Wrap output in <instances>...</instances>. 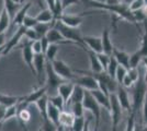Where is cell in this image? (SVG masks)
I'll return each mask as SVG.
<instances>
[{
	"mask_svg": "<svg viewBox=\"0 0 147 131\" xmlns=\"http://www.w3.org/2000/svg\"><path fill=\"white\" fill-rule=\"evenodd\" d=\"M7 108H8V107L0 104V124H3V122H5V116H6Z\"/></svg>",
	"mask_w": 147,
	"mask_h": 131,
	"instance_id": "49",
	"label": "cell"
},
{
	"mask_svg": "<svg viewBox=\"0 0 147 131\" xmlns=\"http://www.w3.org/2000/svg\"><path fill=\"white\" fill-rule=\"evenodd\" d=\"M68 107H70V112H73V115L75 117H85V107L82 102H77V103H73L70 104Z\"/></svg>",
	"mask_w": 147,
	"mask_h": 131,
	"instance_id": "33",
	"label": "cell"
},
{
	"mask_svg": "<svg viewBox=\"0 0 147 131\" xmlns=\"http://www.w3.org/2000/svg\"><path fill=\"white\" fill-rule=\"evenodd\" d=\"M37 131H43V130H42V128H40V129H38Z\"/></svg>",
	"mask_w": 147,
	"mask_h": 131,
	"instance_id": "58",
	"label": "cell"
},
{
	"mask_svg": "<svg viewBox=\"0 0 147 131\" xmlns=\"http://www.w3.org/2000/svg\"><path fill=\"white\" fill-rule=\"evenodd\" d=\"M44 95H47V87L45 86V85H42V86H40L36 90H34L33 92H31L29 95H25L24 102L28 105L35 104L40 98L43 97Z\"/></svg>",
	"mask_w": 147,
	"mask_h": 131,
	"instance_id": "19",
	"label": "cell"
},
{
	"mask_svg": "<svg viewBox=\"0 0 147 131\" xmlns=\"http://www.w3.org/2000/svg\"><path fill=\"white\" fill-rule=\"evenodd\" d=\"M84 96H85V88H82L79 85H75V88H74V92L70 96V100L68 102L67 107L73 104V103H77V102H82L84 100Z\"/></svg>",
	"mask_w": 147,
	"mask_h": 131,
	"instance_id": "29",
	"label": "cell"
},
{
	"mask_svg": "<svg viewBox=\"0 0 147 131\" xmlns=\"http://www.w3.org/2000/svg\"><path fill=\"white\" fill-rule=\"evenodd\" d=\"M144 6H145V1H144V0H134L132 3L129 5V9L132 12H134V11H137V10L143 9Z\"/></svg>",
	"mask_w": 147,
	"mask_h": 131,
	"instance_id": "42",
	"label": "cell"
},
{
	"mask_svg": "<svg viewBox=\"0 0 147 131\" xmlns=\"http://www.w3.org/2000/svg\"><path fill=\"white\" fill-rule=\"evenodd\" d=\"M28 104L24 102V100H21L18 104V114H17V119H18L19 124L21 126L22 130L28 131L26 128V124L30 121L31 119V112L28 109Z\"/></svg>",
	"mask_w": 147,
	"mask_h": 131,
	"instance_id": "10",
	"label": "cell"
},
{
	"mask_svg": "<svg viewBox=\"0 0 147 131\" xmlns=\"http://www.w3.org/2000/svg\"><path fill=\"white\" fill-rule=\"evenodd\" d=\"M74 88H75V84H74L73 82L66 81L64 82L63 84H61L59 87H58V90H57V93L59 94L61 97H63V100H65L66 107H67L68 102L70 100V96H71V94L74 92Z\"/></svg>",
	"mask_w": 147,
	"mask_h": 131,
	"instance_id": "20",
	"label": "cell"
},
{
	"mask_svg": "<svg viewBox=\"0 0 147 131\" xmlns=\"http://www.w3.org/2000/svg\"><path fill=\"white\" fill-rule=\"evenodd\" d=\"M127 74V69L122 67V66H119V68L117 70V73H115V80L119 84H122V81L124 79V76Z\"/></svg>",
	"mask_w": 147,
	"mask_h": 131,
	"instance_id": "40",
	"label": "cell"
},
{
	"mask_svg": "<svg viewBox=\"0 0 147 131\" xmlns=\"http://www.w3.org/2000/svg\"><path fill=\"white\" fill-rule=\"evenodd\" d=\"M145 1V5H147V0H144Z\"/></svg>",
	"mask_w": 147,
	"mask_h": 131,
	"instance_id": "59",
	"label": "cell"
},
{
	"mask_svg": "<svg viewBox=\"0 0 147 131\" xmlns=\"http://www.w3.org/2000/svg\"><path fill=\"white\" fill-rule=\"evenodd\" d=\"M53 69L57 74L61 76V79H64L65 81H73L74 79L77 76V74L74 73V71L70 69V67L68 66L65 61H63L61 59H55L52 63Z\"/></svg>",
	"mask_w": 147,
	"mask_h": 131,
	"instance_id": "8",
	"label": "cell"
},
{
	"mask_svg": "<svg viewBox=\"0 0 147 131\" xmlns=\"http://www.w3.org/2000/svg\"><path fill=\"white\" fill-rule=\"evenodd\" d=\"M74 120H75V116L71 112H68L66 109L61 112V115H59V125L67 129H70L74 124Z\"/></svg>",
	"mask_w": 147,
	"mask_h": 131,
	"instance_id": "25",
	"label": "cell"
},
{
	"mask_svg": "<svg viewBox=\"0 0 147 131\" xmlns=\"http://www.w3.org/2000/svg\"><path fill=\"white\" fill-rule=\"evenodd\" d=\"M112 56L117 59V61L119 63L120 66H122L124 68H126L127 70L129 69V57L131 55H129L127 53L123 51V50H120L114 47L113 49V53H112Z\"/></svg>",
	"mask_w": 147,
	"mask_h": 131,
	"instance_id": "22",
	"label": "cell"
},
{
	"mask_svg": "<svg viewBox=\"0 0 147 131\" xmlns=\"http://www.w3.org/2000/svg\"><path fill=\"white\" fill-rule=\"evenodd\" d=\"M82 104L85 107V110L90 112L92 118L94 120V130L93 131H98L100 127V121H101V106L94 100L92 94L86 90H85V96L82 100Z\"/></svg>",
	"mask_w": 147,
	"mask_h": 131,
	"instance_id": "2",
	"label": "cell"
},
{
	"mask_svg": "<svg viewBox=\"0 0 147 131\" xmlns=\"http://www.w3.org/2000/svg\"><path fill=\"white\" fill-rule=\"evenodd\" d=\"M11 17L5 8L0 11V33H7V30L11 27Z\"/></svg>",
	"mask_w": 147,
	"mask_h": 131,
	"instance_id": "23",
	"label": "cell"
},
{
	"mask_svg": "<svg viewBox=\"0 0 147 131\" xmlns=\"http://www.w3.org/2000/svg\"><path fill=\"white\" fill-rule=\"evenodd\" d=\"M22 56H23V60L25 61L28 68L30 69L31 73L36 78V72L34 69V53L32 50V42L25 38L24 44L22 46Z\"/></svg>",
	"mask_w": 147,
	"mask_h": 131,
	"instance_id": "9",
	"label": "cell"
},
{
	"mask_svg": "<svg viewBox=\"0 0 147 131\" xmlns=\"http://www.w3.org/2000/svg\"><path fill=\"white\" fill-rule=\"evenodd\" d=\"M135 83L133 82V80L131 79L129 76V74H126L125 76H124V79H123V81H122V86H124L125 88H129V87H132L133 85H134Z\"/></svg>",
	"mask_w": 147,
	"mask_h": 131,
	"instance_id": "48",
	"label": "cell"
},
{
	"mask_svg": "<svg viewBox=\"0 0 147 131\" xmlns=\"http://www.w3.org/2000/svg\"><path fill=\"white\" fill-rule=\"evenodd\" d=\"M84 43L86 45V49H90L94 51L96 54L103 53L102 50V42L101 37H96V36H84Z\"/></svg>",
	"mask_w": 147,
	"mask_h": 131,
	"instance_id": "16",
	"label": "cell"
},
{
	"mask_svg": "<svg viewBox=\"0 0 147 131\" xmlns=\"http://www.w3.org/2000/svg\"><path fill=\"white\" fill-rule=\"evenodd\" d=\"M7 43L6 33H0V47H3Z\"/></svg>",
	"mask_w": 147,
	"mask_h": 131,
	"instance_id": "50",
	"label": "cell"
},
{
	"mask_svg": "<svg viewBox=\"0 0 147 131\" xmlns=\"http://www.w3.org/2000/svg\"><path fill=\"white\" fill-rule=\"evenodd\" d=\"M25 30H26V27H24L23 25L20 26V27H18V30H17L16 33L13 34L12 37L10 38L9 41H7L6 45H5V48H3V56H5V55H8V54H9V53H10L17 45H18L19 42L24 37Z\"/></svg>",
	"mask_w": 147,
	"mask_h": 131,
	"instance_id": "12",
	"label": "cell"
},
{
	"mask_svg": "<svg viewBox=\"0 0 147 131\" xmlns=\"http://www.w3.org/2000/svg\"><path fill=\"white\" fill-rule=\"evenodd\" d=\"M24 37L26 38V39L31 41V42H34V41H36V39H40L36 31H35L34 29H26V30H25Z\"/></svg>",
	"mask_w": 147,
	"mask_h": 131,
	"instance_id": "43",
	"label": "cell"
},
{
	"mask_svg": "<svg viewBox=\"0 0 147 131\" xmlns=\"http://www.w3.org/2000/svg\"><path fill=\"white\" fill-rule=\"evenodd\" d=\"M115 94H117V100L120 102L123 110H126L129 114L132 112V102L129 100V96L126 92V90H125V87L122 86L121 84H119Z\"/></svg>",
	"mask_w": 147,
	"mask_h": 131,
	"instance_id": "13",
	"label": "cell"
},
{
	"mask_svg": "<svg viewBox=\"0 0 147 131\" xmlns=\"http://www.w3.org/2000/svg\"><path fill=\"white\" fill-rule=\"evenodd\" d=\"M2 125H3V124H0V131H1V129H2Z\"/></svg>",
	"mask_w": 147,
	"mask_h": 131,
	"instance_id": "57",
	"label": "cell"
},
{
	"mask_svg": "<svg viewBox=\"0 0 147 131\" xmlns=\"http://www.w3.org/2000/svg\"><path fill=\"white\" fill-rule=\"evenodd\" d=\"M142 109H143V120H144V124L147 127V93L145 95V98L143 102V105H142Z\"/></svg>",
	"mask_w": 147,
	"mask_h": 131,
	"instance_id": "47",
	"label": "cell"
},
{
	"mask_svg": "<svg viewBox=\"0 0 147 131\" xmlns=\"http://www.w3.org/2000/svg\"><path fill=\"white\" fill-rule=\"evenodd\" d=\"M46 66V58L44 54H34V69L36 72L37 82L42 86V74Z\"/></svg>",
	"mask_w": 147,
	"mask_h": 131,
	"instance_id": "14",
	"label": "cell"
},
{
	"mask_svg": "<svg viewBox=\"0 0 147 131\" xmlns=\"http://www.w3.org/2000/svg\"><path fill=\"white\" fill-rule=\"evenodd\" d=\"M138 51L143 57H147V20L144 22V34L142 37L141 47L138 48Z\"/></svg>",
	"mask_w": 147,
	"mask_h": 131,
	"instance_id": "34",
	"label": "cell"
},
{
	"mask_svg": "<svg viewBox=\"0 0 147 131\" xmlns=\"http://www.w3.org/2000/svg\"><path fill=\"white\" fill-rule=\"evenodd\" d=\"M133 131H147V127L146 126H145V127H143V128H136V127H135Z\"/></svg>",
	"mask_w": 147,
	"mask_h": 131,
	"instance_id": "52",
	"label": "cell"
},
{
	"mask_svg": "<svg viewBox=\"0 0 147 131\" xmlns=\"http://www.w3.org/2000/svg\"><path fill=\"white\" fill-rule=\"evenodd\" d=\"M17 114H18V104L17 105H13L7 108L6 116H5V122L7 120H10L12 118H17Z\"/></svg>",
	"mask_w": 147,
	"mask_h": 131,
	"instance_id": "38",
	"label": "cell"
},
{
	"mask_svg": "<svg viewBox=\"0 0 147 131\" xmlns=\"http://www.w3.org/2000/svg\"><path fill=\"white\" fill-rule=\"evenodd\" d=\"M32 50L34 54H44L41 39H36V41L32 42Z\"/></svg>",
	"mask_w": 147,
	"mask_h": 131,
	"instance_id": "45",
	"label": "cell"
},
{
	"mask_svg": "<svg viewBox=\"0 0 147 131\" xmlns=\"http://www.w3.org/2000/svg\"><path fill=\"white\" fill-rule=\"evenodd\" d=\"M69 131H71V130H70V129H69Z\"/></svg>",
	"mask_w": 147,
	"mask_h": 131,
	"instance_id": "60",
	"label": "cell"
},
{
	"mask_svg": "<svg viewBox=\"0 0 147 131\" xmlns=\"http://www.w3.org/2000/svg\"><path fill=\"white\" fill-rule=\"evenodd\" d=\"M24 100V96H11V95H3L0 94V104L6 107H10L19 104L21 100Z\"/></svg>",
	"mask_w": 147,
	"mask_h": 131,
	"instance_id": "26",
	"label": "cell"
},
{
	"mask_svg": "<svg viewBox=\"0 0 147 131\" xmlns=\"http://www.w3.org/2000/svg\"><path fill=\"white\" fill-rule=\"evenodd\" d=\"M43 119V124L41 126V128H42V130L43 131H56L57 130V126L55 124H53L49 118H47V116L46 117H42Z\"/></svg>",
	"mask_w": 147,
	"mask_h": 131,
	"instance_id": "37",
	"label": "cell"
},
{
	"mask_svg": "<svg viewBox=\"0 0 147 131\" xmlns=\"http://www.w3.org/2000/svg\"><path fill=\"white\" fill-rule=\"evenodd\" d=\"M49 102L52 105H54L56 108H58L59 110H61V112L66 109V103H65V100H63V97L58 93L55 94V95L49 96Z\"/></svg>",
	"mask_w": 147,
	"mask_h": 131,
	"instance_id": "30",
	"label": "cell"
},
{
	"mask_svg": "<svg viewBox=\"0 0 147 131\" xmlns=\"http://www.w3.org/2000/svg\"><path fill=\"white\" fill-rule=\"evenodd\" d=\"M56 131H69V129L67 128H65V127H63V126H57V130Z\"/></svg>",
	"mask_w": 147,
	"mask_h": 131,
	"instance_id": "51",
	"label": "cell"
},
{
	"mask_svg": "<svg viewBox=\"0 0 147 131\" xmlns=\"http://www.w3.org/2000/svg\"><path fill=\"white\" fill-rule=\"evenodd\" d=\"M142 63H143V65L145 66V68H147V57H143Z\"/></svg>",
	"mask_w": 147,
	"mask_h": 131,
	"instance_id": "55",
	"label": "cell"
},
{
	"mask_svg": "<svg viewBox=\"0 0 147 131\" xmlns=\"http://www.w3.org/2000/svg\"><path fill=\"white\" fill-rule=\"evenodd\" d=\"M54 25H55V23H40L38 22V24L34 27V30L36 31L38 37L42 38L49 33V31L52 27H54Z\"/></svg>",
	"mask_w": 147,
	"mask_h": 131,
	"instance_id": "32",
	"label": "cell"
},
{
	"mask_svg": "<svg viewBox=\"0 0 147 131\" xmlns=\"http://www.w3.org/2000/svg\"><path fill=\"white\" fill-rule=\"evenodd\" d=\"M45 36H46L47 41L49 42V44H58V45L59 44H74L73 42H70V41H68V39L64 37L59 33V31L55 27H52Z\"/></svg>",
	"mask_w": 147,
	"mask_h": 131,
	"instance_id": "18",
	"label": "cell"
},
{
	"mask_svg": "<svg viewBox=\"0 0 147 131\" xmlns=\"http://www.w3.org/2000/svg\"><path fill=\"white\" fill-rule=\"evenodd\" d=\"M61 8L63 10L65 11L68 7L73 6V5H78V3H81L80 0H61Z\"/></svg>",
	"mask_w": 147,
	"mask_h": 131,
	"instance_id": "46",
	"label": "cell"
},
{
	"mask_svg": "<svg viewBox=\"0 0 147 131\" xmlns=\"http://www.w3.org/2000/svg\"><path fill=\"white\" fill-rule=\"evenodd\" d=\"M35 18L40 23H55L54 22V14L49 8L40 11Z\"/></svg>",
	"mask_w": 147,
	"mask_h": 131,
	"instance_id": "27",
	"label": "cell"
},
{
	"mask_svg": "<svg viewBox=\"0 0 147 131\" xmlns=\"http://www.w3.org/2000/svg\"><path fill=\"white\" fill-rule=\"evenodd\" d=\"M110 27L103 30L102 35H101V42H102V50H103L104 54H107L109 56H112L114 47H113V44H112L110 38Z\"/></svg>",
	"mask_w": 147,
	"mask_h": 131,
	"instance_id": "21",
	"label": "cell"
},
{
	"mask_svg": "<svg viewBox=\"0 0 147 131\" xmlns=\"http://www.w3.org/2000/svg\"><path fill=\"white\" fill-rule=\"evenodd\" d=\"M38 24V21L36 20V18H33L30 15H26L23 21V26L26 29H34L36 25Z\"/></svg>",
	"mask_w": 147,
	"mask_h": 131,
	"instance_id": "39",
	"label": "cell"
},
{
	"mask_svg": "<svg viewBox=\"0 0 147 131\" xmlns=\"http://www.w3.org/2000/svg\"><path fill=\"white\" fill-rule=\"evenodd\" d=\"M45 72H46V81H45V86L47 87V93L49 92H56L61 84L66 82L64 79H61L59 75L56 73L53 69L52 63L46 60V66H45Z\"/></svg>",
	"mask_w": 147,
	"mask_h": 131,
	"instance_id": "5",
	"label": "cell"
},
{
	"mask_svg": "<svg viewBox=\"0 0 147 131\" xmlns=\"http://www.w3.org/2000/svg\"><path fill=\"white\" fill-rule=\"evenodd\" d=\"M80 2L88 8H91V9H98L101 11L113 13L114 15L119 17L120 19L125 20V21L131 22L136 26H138V24L136 23V21L134 19L133 12L129 9V6L124 5L122 2L119 5H108L105 2H100L98 0H80Z\"/></svg>",
	"mask_w": 147,
	"mask_h": 131,
	"instance_id": "1",
	"label": "cell"
},
{
	"mask_svg": "<svg viewBox=\"0 0 147 131\" xmlns=\"http://www.w3.org/2000/svg\"><path fill=\"white\" fill-rule=\"evenodd\" d=\"M58 48H59V45L58 44H49V46L47 47L46 51L44 53L45 55V58L46 60L49 61V63H53L56 59V54L58 51Z\"/></svg>",
	"mask_w": 147,
	"mask_h": 131,
	"instance_id": "31",
	"label": "cell"
},
{
	"mask_svg": "<svg viewBox=\"0 0 147 131\" xmlns=\"http://www.w3.org/2000/svg\"><path fill=\"white\" fill-rule=\"evenodd\" d=\"M32 6V2L31 1H28L26 3H24L23 6L20 8V10H19L18 12L16 13V15L13 17L12 19V22H11V27H16V26H22L23 25V21H24V18L28 15V11H29V9L31 8Z\"/></svg>",
	"mask_w": 147,
	"mask_h": 131,
	"instance_id": "15",
	"label": "cell"
},
{
	"mask_svg": "<svg viewBox=\"0 0 147 131\" xmlns=\"http://www.w3.org/2000/svg\"><path fill=\"white\" fill-rule=\"evenodd\" d=\"M110 105L111 108L109 112L111 115V121H112V131H117V127L122 120L123 109L115 93L110 94Z\"/></svg>",
	"mask_w": 147,
	"mask_h": 131,
	"instance_id": "7",
	"label": "cell"
},
{
	"mask_svg": "<svg viewBox=\"0 0 147 131\" xmlns=\"http://www.w3.org/2000/svg\"><path fill=\"white\" fill-rule=\"evenodd\" d=\"M143 79H144V82L147 84V68H145V72L143 74Z\"/></svg>",
	"mask_w": 147,
	"mask_h": 131,
	"instance_id": "54",
	"label": "cell"
},
{
	"mask_svg": "<svg viewBox=\"0 0 147 131\" xmlns=\"http://www.w3.org/2000/svg\"><path fill=\"white\" fill-rule=\"evenodd\" d=\"M127 74L133 80L134 83L140 80V78H141V74H140V69L138 68H129L127 70Z\"/></svg>",
	"mask_w": 147,
	"mask_h": 131,
	"instance_id": "44",
	"label": "cell"
},
{
	"mask_svg": "<svg viewBox=\"0 0 147 131\" xmlns=\"http://www.w3.org/2000/svg\"><path fill=\"white\" fill-rule=\"evenodd\" d=\"M86 124V118L85 117H75L74 124L70 128L71 131H82L84 127Z\"/></svg>",
	"mask_w": 147,
	"mask_h": 131,
	"instance_id": "36",
	"label": "cell"
},
{
	"mask_svg": "<svg viewBox=\"0 0 147 131\" xmlns=\"http://www.w3.org/2000/svg\"><path fill=\"white\" fill-rule=\"evenodd\" d=\"M97 56H98V59H99V61H100V63H101V66H102V68H103V70L105 71L107 68H108V65H109L111 56L107 55V54H104V53L97 54Z\"/></svg>",
	"mask_w": 147,
	"mask_h": 131,
	"instance_id": "41",
	"label": "cell"
},
{
	"mask_svg": "<svg viewBox=\"0 0 147 131\" xmlns=\"http://www.w3.org/2000/svg\"><path fill=\"white\" fill-rule=\"evenodd\" d=\"M119 66H120V65H119V63L117 61V59L113 56H111L109 65H108V68H107L105 71L108 72V74L115 79V73H117V68H119Z\"/></svg>",
	"mask_w": 147,
	"mask_h": 131,
	"instance_id": "35",
	"label": "cell"
},
{
	"mask_svg": "<svg viewBox=\"0 0 147 131\" xmlns=\"http://www.w3.org/2000/svg\"><path fill=\"white\" fill-rule=\"evenodd\" d=\"M29 1H31V2L34 1V2H37V3H41L42 2V0H29Z\"/></svg>",
	"mask_w": 147,
	"mask_h": 131,
	"instance_id": "56",
	"label": "cell"
},
{
	"mask_svg": "<svg viewBox=\"0 0 147 131\" xmlns=\"http://www.w3.org/2000/svg\"><path fill=\"white\" fill-rule=\"evenodd\" d=\"M92 94V96L94 97V100L98 102V104L101 107H103L104 109H107L108 112H110V95L105 94L101 90H94V91H89Z\"/></svg>",
	"mask_w": 147,
	"mask_h": 131,
	"instance_id": "17",
	"label": "cell"
},
{
	"mask_svg": "<svg viewBox=\"0 0 147 131\" xmlns=\"http://www.w3.org/2000/svg\"><path fill=\"white\" fill-rule=\"evenodd\" d=\"M54 27L57 29V30L59 31V33H61V35L66 38V39L73 42L75 45H78L80 47H82L84 49L87 48L85 43H84V39H82L84 36H81L78 27H71V26L65 25L64 23H61V21H57L55 23V25H54Z\"/></svg>",
	"mask_w": 147,
	"mask_h": 131,
	"instance_id": "3",
	"label": "cell"
},
{
	"mask_svg": "<svg viewBox=\"0 0 147 131\" xmlns=\"http://www.w3.org/2000/svg\"><path fill=\"white\" fill-rule=\"evenodd\" d=\"M122 1V3H124V5H126V6H129V3H132L134 0H121Z\"/></svg>",
	"mask_w": 147,
	"mask_h": 131,
	"instance_id": "53",
	"label": "cell"
},
{
	"mask_svg": "<svg viewBox=\"0 0 147 131\" xmlns=\"http://www.w3.org/2000/svg\"><path fill=\"white\" fill-rule=\"evenodd\" d=\"M147 93V84L144 82V79L141 75L140 80L134 84V93H133V100H132V112H137L143 105V102Z\"/></svg>",
	"mask_w": 147,
	"mask_h": 131,
	"instance_id": "6",
	"label": "cell"
},
{
	"mask_svg": "<svg viewBox=\"0 0 147 131\" xmlns=\"http://www.w3.org/2000/svg\"><path fill=\"white\" fill-rule=\"evenodd\" d=\"M89 56V60H90V67H91V71L92 72H102L104 71L101 63L99 61L98 56L94 51H92L90 49H85Z\"/></svg>",
	"mask_w": 147,
	"mask_h": 131,
	"instance_id": "24",
	"label": "cell"
},
{
	"mask_svg": "<svg viewBox=\"0 0 147 131\" xmlns=\"http://www.w3.org/2000/svg\"><path fill=\"white\" fill-rule=\"evenodd\" d=\"M61 112L58 108H56L54 105H52L49 102V106H47V118L53 122L55 124L56 126H59V115H61Z\"/></svg>",
	"mask_w": 147,
	"mask_h": 131,
	"instance_id": "28",
	"label": "cell"
},
{
	"mask_svg": "<svg viewBox=\"0 0 147 131\" xmlns=\"http://www.w3.org/2000/svg\"><path fill=\"white\" fill-rule=\"evenodd\" d=\"M75 72L80 73V75H77L71 81L75 85H79L86 91H94L99 88L98 81L89 72L84 71V70H75Z\"/></svg>",
	"mask_w": 147,
	"mask_h": 131,
	"instance_id": "4",
	"label": "cell"
},
{
	"mask_svg": "<svg viewBox=\"0 0 147 131\" xmlns=\"http://www.w3.org/2000/svg\"><path fill=\"white\" fill-rule=\"evenodd\" d=\"M89 14H90V12H86V11L82 12L81 14H78V15L63 13L58 21H61V23H64L65 25H68V26H71V27H79L81 23L84 22V19Z\"/></svg>",
	"mask_w": 147,
	"mask_h": 131,
	"instance_id": "11",
	"label": "cell"
}]
</instances>
